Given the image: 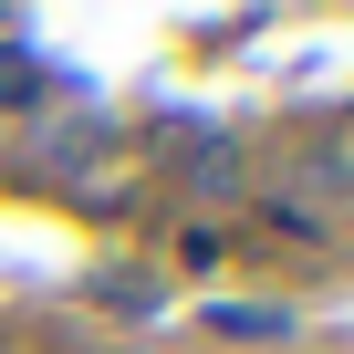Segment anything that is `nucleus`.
<instances>
[{"mask_svg":"<svg viewBox=\"0 0 354 354\" xmlns=\"http://www.w3.org/2000/svg\"><path fill=\"white\" fill-rule=\"evenodd\" d=\"M230 167H240V146H219V136H209V146H188V177H230Z\"/></svg>","mask_w":354,"mask_h":354,"instance_id":"1","label":"nucleus"}]
</instances>
